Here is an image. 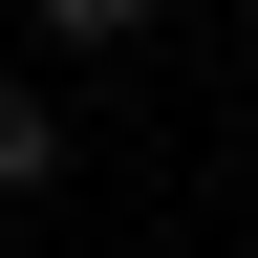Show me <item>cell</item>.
Masks as SVG:
<instances>
[{
  "mask_svg": "<svg viewBox=\"0 0 258 258\" xmlns=\"http://www.w3.org/2000/svg\"><path fill=\"white\" fill-rule=\"evenodd\" d=\"M43 172H64V108L22 86V64H0V194H43Z\"/></svg>",
  "mask_w": 258,
  "mask_h": 258,
  "instance_id": "1",
  "label": "cell"
},
{
  "mask_svg": "<svg viewBox=\"0 0 258 258\" xmlns=\"http://www.w3.org/2000/svg\"><path fill=\"white\" fill-rule=\"evenodd\" d=\"M43 43H151V0H43Z\"/></svg>",
  "mask_w": 258,
  "mask_h": 258,
  "instance_id": "2",
  "label": "cell"
}]
</instances>
